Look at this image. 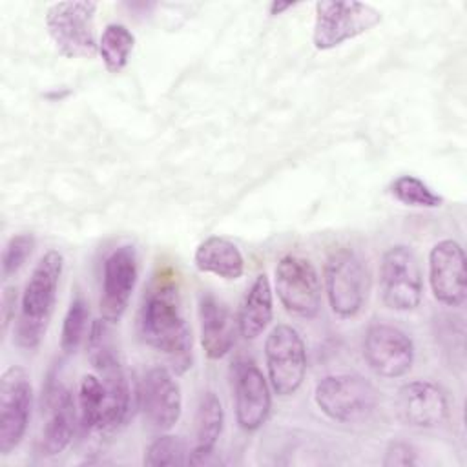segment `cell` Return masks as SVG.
<instances>
[{
    "instance_id": "14",
    "label": "cell",
    "mask_w": 467,
    "mask_h": 467,
    "mask_svg": "<svg viewBox=\"0 0 467 467\" xmlns=\"http://www.w3.org/2000/svg\"><path fill=\"white\" fill-rule=\"evenodd\" d=\"M234 409L239 427L246 432L261 429L272 409L270 385L259 367L250 359H239L232 370Z\"/></svg>"
},
{
    "instance_id": "7",
    "label": "cell",
    "mask_w": 467,
    "mask_h": 467,
    "mask_svg": "<svg viewBox=\"0 0 467 467\" xmlns=\"http://www.w3.org/2000/svg\"><path fill=\"white\" fill-rule=\"evenodd\" d=\"M381 22V11L365 2H316L312 42L319 51L356 38Z\"/></svg>"
},
{
    "instance_id": "31",
    "label": "cell",
    "mask_w": 467,
    "mask_h": 467,
    "mask_svg": "<svg viewBox=\"0 0 467 467\" xmlns=\"http://www.w3.org/2000/svg\"><path fill=\"white\" fill-rule=\"evenodd\" d=\"M292 7V4L288 2V4H279V2H274V4H270V13L272 15H279L281 11H285V9H290Z\"/></svg>"
},
{
    "instance_id": "20",
    "label": "cell",
    "mask_w": 467,
    "mask_h": 467,
    "mask_svg": "<svg viewBox=\"0 0 467 467\" xmlns=\"http://www.w3.org/2000/svg\"><path fill=\"white\" fill-rule=\"evenodd\" d=\"M224 412L223 405L215 392L206 390L199 398L195 410V427H193V445L190 449L188 463L201 465L213 452L215 443L223 432Z\"/></svg>"
},
{
    "instance_id": "24",
    "label": "cell",
    "mask_w": 467,
    "mask_h": 467,
    "mask_svg": "<svg viewBox=\"0 0 467 467\" xmlns=\"http://www.w3.org/2000/svg\"><path fill=\"white\" fill-rule=\"evenodd\" d=\"M104 409V385L97 374H86L78 387V423L82 432L99 431Z\"/></svg>"
},
{
    "instance_id": "1",
    "label": "cell",
    "mask_w": 467,
    "mask_h": 467,
    "mask_svg": "<svg viewBox=\"0 0 467 467\" xmlns=\"http://www.w3.org/2000/svg\"><path fill=\"white\" fill-rule=\"evenodd\" d=\"M137 327L140 339L161 352L177 374L192 367V330L170 285L159 283L144 296Z\"/></svg>"
},
{
    "instance_id": "30",
    "label": "cell",
    "mask_w": 467,
    "mask_h": 467,
    "mask_svg": "<svg viewBox=\"0 0 467 467\" xmlns=\"http://www.w3.org/2000/svg\"><path fill=\"white\" fill-rule=\"evenodd\" d=\"M15 305H16V290L15 286H5L2 294V325L4 332L7 330L13 316H15Z\"/></svg>"
},
{
    "instance_id": "13",
    "label": "cell",
    "mask_w": 467,
    "mask_h": 467,
    "mask_svg": "<svg viewBox=\"0 0 467 467\" xmlns=\"http://www.w3.org/2000/svg\"><path fill=\"white\" fill-rule=\"evenodd\" d=\"M363 358L381 378L405 376L414 361V343L407 332L389 323H374L363 339Z\"/></svg>"
},
{
    "instance_id": "28",
    "label": "cell",
    "mask_w": 467,
    "mask_h": 467,
    "mask_svg": "<svg viewBox=\"0 0 467 467\" xmlns=\"http://www.w3.org/2000/svg\"><path fill=\"white\" fill-rule=\"evenodd\" d=\"M35 248V237L31 234H16L13 235L2 254V275L9 277L13 274H16L24 263L27 261V257L31 255Z\"/></svg>"
},
{
    "instance_id": "10",
    "label": "cell",
    "mask_w": 467,
    "mask_h": 467,
    "mask_svg": "<svg viewBox=\"0 0 467 467\" xmlns=\"http://www.w3.org/2000/svg\"><path fill=\"white\" fill-rule=\"evenodd\" d=\"M275 292L286 312L316 317L321 308V281L314 265L301 255H283L275 266Z\"/></svg>"
},
{
    "instance_id": "25",
    "label": "cell",
    "mask_w": 467,
    "mask_h": 467,
    "mask_svg": "<svg viewBox=\"0 0 467 467\" xmlns=\"http://www.w3.org/2000/svg\"><path fill=\"white\" fill-rule=\"evenodd\" d=\"M390 195L412 208H440L443 204V197L438 195L427 182L414 175H400L390 182Z\"/></svg>"
},
{
    "instance_id": "2",
    "label": "cell",
    "mask_w": 467,
    "mask_h": 467,
    "mask_svg": "<svg viewBox=\"0 0 467 467\" xmlns=\"http://www.w3.org/2000/svg\"><path fill=\"white\" fill-rule=\"evenodd\" d=\"M64 268V257L58 250H47L35 265L26 283L16 321V343L22 348H36L49 327L58 283Z\"/></svg>"
},
{
    "instance_id": "19",
    "label": "cell",
    "mask_w": 467,
    "mask_h": 467,
    "mask_svg": "<svg viewBox=\"0 0 467 467\" xmlns=\"http://www.w3.org/2000/svg\"><path fill=\"white\" fill-rule=\"evenodd\" d=\"M199 321H201V345L210 359L224 358L235 343V325L230 308L212 292L199 297Z\"/></svg>"
},
{
    "instance_id": "9",
    "label": "cell",
    "mask_w": 467,
    "mask_h": 467,
    "mask_svg": "<svg viewBox=\"0 0 467 467\" xmlns=\"http://www.w3.org/2000/svg\"><path fill=\"white\" fill-rule=\"evenodd\" d=\"M268 381L277 396H292L306 374V350L299 332L290 325H277L265 341Z\"/></svg>"
},
{
    "instance_id": "3",
    "label": "cell",
    "mask_w": 467,
    "mask_h": 467,
    "mask_svg": "<svg viewBox=\"0 0 467 467\" xmlns=\"http://www.w3.org/2000/svg\"><path fill=\"white\" fill-rule=\"evenodd\" d=\"M108 321L99 319L93 323L89 339H88V352L89 361L97 370L104 385V409L100 418L99 431H113L124 423L130 412L131 390L126 378V372L115 354L113 343L109 339Z\"/></svg>"
},
{
    "instance_id": "22",
    "label": "cell",
    "mask_w": 467,
    "mask_h": 467,
    "mask_svg": "<svg viewBox=\"0 0 467 467\" xmlns=\"http://www.w3.org/2000/svg\"><path fill=\"white\" fill-rule=\"evenodd\" d=\"M274 301L266 274H259L243 297L237 316V330L244 339L257 337L272 321Z\"/></svg>"
},
{
    "instance_id": "29",
    "label": "cell",
    "mask_w": 467,
    "mask_h": 467,
    "mask_svg": "<svg viewBox=\"0 0 467 467\" xmlns=\"http://www.w3.org/2000/svg\"><path fill=\"white\" fill-rule=\"evenodd\" d=\"M416 460V451L405 443V441H392L387 451H385V458H383V465L385 467H398V465H414Z\"/></svg>"
},
{
    "instance_id": "15",
    "label": "cell",
    "mask_w": 467,
    "mask_h": 467,
    "mask_svg": "<svg viewBox=\"0 0 467 467\" xmlns=\"http://www.w3.org/2000/svg\"><path fill=\"white\" fill-rule=\"evenodd\" d=\"M429 283L432 296L445 306H460L467 297L465 252L454 239L438 241L429 252Z\"/></svg>"
},
{
    "instance_id": "8",
    "label": "cell",
    "mask_w": 467,
    "mask_h": 467,
    "mask_svg": "<svg viewBox=\"0 0 467 467\" xmlns=\"http://www.w3.org/2000/svg\"><path fill=\"white\" fill-rule=\"evenodd\" d=\"M379 292L385 306L409 312L423 296V272L420 257L407 244L390 246L379 263Z\"/></svg>"
},
{
    "instance_id": "11",
    "label": "cell",
    "mask_w": 467,
    "mask_h": 467,
    "mask_svg": "<svg viewBox=\"0 0 467 467\" xmlns=\"http://www.w3.org/2000/svg\"><path fill=\"white\" fill-rule=\"evenodd\" d=\"M33 407V387L24 368L9 367L0 378V454H9L24 438Z\"/></svg>"
},
{
    "instance_id": "23",
    "label": "cell",
    "mask_w": 467,
    "mask_h": 467,
    "mask_svg": "<svg viewBox=\"0 0 467 467\" xmlns=\"http://www.w3.org/2000/svg\"><path fill=\"white\" fill-rule=\"evenodd\" d=\"M135 47V35L124 24H108L99 40V55L109 73H120Z\"/></svg>"
},
{
    "instance_id": "5",
    "label": "cell",
    "mask_w": 467,
    "mask_h": 467,
    "mask_svg": "<svg viewBox=\"0 0 467 467\" xmlns=\"http://www.w3.org/2000/svg\"><path fill=\"white\" fill-rule=\"evenodd\" d=\"M370 274L359 254L343 246L325 263V292L328 305L339 317H354L365 305Z\"/></svg>"
},
{
    "instance_id": "21",
    "label": "cell",
    "mask_w": 467,
    "mask_h": 467,
    "mask_svg": "<svg viewBox=\"0 0 467 467\" xmlns=\"http://www.w3.org/2000/svg\"><path fill=\"white\" fill-rule=\"evenodd\" d=\"M201 272L213 274L226 281H235L244 274V257L235 243L223 235H210L199 243L193 254Z\"/></svg>"
},
{
    "instance_id": "4",
    "label": "cell",
    "mask_w": 467,
    "mask_h": 467,
    "mask_svg": "<svg viewBox=\"0 0 467 467\" xmlns=\"http://www.w3.org/2000/svg\"><path fill=\"white\" fill-rule=\"evenodd\" d=\"M99 4L91 0L55 2L46 11V27L66 58H91L99 53L95 40V13Z\"/></svg>"
},
{
    "instance_id": "26",
    "label": "cell",
    "mask_w": 467,
    "mask_h": 467,
    "mask_svg": "<svg viewBox=\"0 0 467 467\" xmlns=\"http://www.w3.org/2000/svg\"><path fill=\"white\" fill-rule=\"evenodd\" d=\"M190 460V451L186 443L173 434H164L153 440L144 452V465H184Z\"/></svg>"
},
{
    "instance_id": "27",
    "label": "cell",
    "mask_w": 467,
    "mask_h": 467,
    "mask_svg": "<svg viewBox=\"0 0 467 467\" xmlns=\"http://www.w3.org/2000/svg\"><path fill=\"white\" fill-rule=\"evenodd\" d=\"M88 319H89V308L88 303L84 301L82 296H77L66 316H64V323H62V332H60V348L66 354H73L78 345L82 343V337L86 334V327H88Z\"/></svg>"
},
{
    "instance_id": "16",
    "label": "cell",
    "mask_w": 467,
    "mask_h": 467,
    "mask_svg": "<svg viewBox=\"0 0 467 467\" xmlns=\"http://www.w3.org/2000/svg\"><path fill=\"white\" fill-rule=\"evenodd\" d=\"M140 407L148 421L161 431L171 429L182 412L181 387L166 367L150 368L139 389Z\"/></svg>"
},
{
    "instance_id": "6",
    "label": "cell",
    "mask_w": 467,
    "mask_h": 467,
    "mask_svg": "<svg viewBox=\"0 0 467 467\" xmlns=\"http://www.w3.org/2000/svg\"><path fill=\"white\" fill-rule=\"evenodd\" d=\"M314 401L327 418L356 423L374 412L378 392L370 381L358 374H332L316 385Z\"/></svg>"
},
{
    "instance_id": "12",
    "label": "cell",
    "mask_w": 467,
    "mask_h": 467,
    "mask_svg": "<svg viewBox=\"0 0 467 467\" xmlns=\"http://www.w3.org/2000/svg\"><path fill=\"white\" fill-rule=\"evenodd\" d=\"M139 277V259L131 244L113 248L104 259L100 286V317L117 323L126 312Z\"/></svg>"
},
{
    "instance_id": "18",
    "label": "cell",
    "mask_w": 467,
    "mask_h": 467,
    "mask_svg": "<svg viewBox=\"0 0 467 467\" xmlns=\"http://www.w3.org/2000/svg\"><path fill=\"white\" fill-rule=\"evenodd\" d=\"M75 403L71 392L62 385H49L46 394V423L38 451L42 456L60 454L75 432Z\"/></svg>"
},
{
    "instance_id": "17",
    "label": "cell",
    "mask_w": 467,
    "mask_h": 467,
    "mask_svg": "<svg viewBox=\"0 0 467 467\" xmlns=\"http://www.w3.org/2000/svg\"><path fill=\"white\" fill-rule=\"evenodd\" d=\"M401 420L418 429H434L449 418V400L441 387L427 379L405 383L398 392Z\"/></svg>"
}]
</instances>
